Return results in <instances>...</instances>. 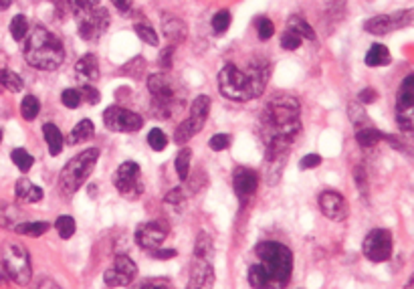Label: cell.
Instances as JSON below:
<instances>
[{
  "instance_id": "cell-1",
  "label": "cell",
  "mask_w": 414,
  "mask_h": 289,
  "mask_svg": "<svg viewBox=\"0 0 414 289\" xmlns=\"http://www.w3.org/2000/svg\"><path fill=\"white\" fill-rule=\"evenodd\" d=\"M271 77V65L263 57L251 59L247 69L227 63L218 73V89L231 101H251L263 96Z\"/></svg>"
},
{
  "instance_id": "cell-2",
  "label": "cell",
  "mask_w": 414,
  "mask_h": 289,
  "mask_svg": "<svg viewBox=\"0 0 414 289\" xmlns=\"http://www.w3.org/2000/svg\"><path fill=\"white\" fill-rule=\"evenodd\" d=\"M299 99L296 96L287 94H277L267 101L263 109V129H265V140L269 138H287L296 140L301 131V120H299Z\"/></svg>"
},
{
  "instance_id": "cell-3",
  "label": "cell",
  "mask_w": 414,
  "mask_h": 289,
  "mask_svg": "<svg viewBox=\"0 0 414 289\" xmlns=\"http://www.w3.org/2000/svg\"><path fill=\"white\" fill-rule=\"evenodd\" d=\"M23 53H25V61L39 71H57L65 61L63 43L53 32L47 31L41 25H37L32 31H29Z\"/></svg>"
},
{
  "instance_id": "cell-4",
  "label": "cell",
  "mask_w": 414,
  "mask_h": 289,
  "mask_svg": "<svg viewBox=\"0 0 414 289\" xmlns=\"http://www.w3.org/2000/svg\"><path fill=\"white\" fill-rule=\"evenodd\" d=\"M255 255L263 265L273 288H285L293 273V253L277 241H261L255 247Z\"/></svg>"
},
{
  "instance_id": "cell-5",
  "label": "cell",
  "mask_w": 414,
  "mask_h": 289,
  "mask_svg": "<svg viewBox=\"0 0 414 289\" xmlns=\"http://www.w3.org/2000/svg\"><path fill=\"white\" fill-rule=\"evenodd\" d=\"M99 160V148H87L83 152H79L77 156H73L71 160L63 166L59 174V189L61 193L71 196L75 194L91 176V172L95 170V164Z\"/></svg>"
},
{
  "instance_id": "cell-6",
  "label": "cell",
  "mask_w": 414,
  "mask_h": 289,
  "mask_svg": "<svg viewBox=\"0 0 414 289\" xmlns=\"http://www.w3.org/2000/svg\"><path fill=\"white\" fill-rule=\"evenodd\" d=\"M148 92L152 96V114L158 120H170L178 101L174 81L166 73H152L148 77Z\"/></svg>"
},
{
  "instance_id": "cell-7",
  "label": "cell",
  "mask_w": 414,
  "mask_h": 289,
  "mask_svg": "<svg viewBox=\"0 0 414 289\" xmlns=\"http://www.w3.org/2000/svg\"><path fill=\"white\" fill-rule=\"evenodd\" d=\"M2 269L6 271V275L19 283V286H27L32 279V265H30L29 251L14 241H4L2 243Z\"/></svg>"
},
{
  "instance_id": "cell-8",
  "label": "cell",
  "mask_w": 414,
  "mask_h": 289,
  "mask_svg": "<svg viewBox=\"0 0 414 289\" xmlns=\"http://www.w3.org/2000/svg\"><path fill=\"white\" fill-rule=\"evenodd\" d=\"M114 186L118 189V193L130 200L140 198L144 193V180H142V168L138 162H123L119 164V168L114 172Z\"/></svg>"
},
{
  "instance_id": "cell-9",
  "label": "cell",
  "mask_w": 414,
  "mask_h": 289,
  "mask_svg": "<svg viewBox=\"0 0 414 289\" xmlns=\"http://www.w3.org/2000/svg\"><path fill=\"white\" fill-rule=\"evenodd\" d=\"M396 124L402 131L414 133V73L400 81L396 94Z\"/></svg>"
},
{
  "instance_id": "cell-10",
  "label": "cell",
  "mask_w": 414,
  "mask_h": 289,
  "mask_svg": "<svg viewBox=\"0 0 414 289\" xmlns=\"http://www.w3.org/2000/svg\"><path fill=\"white\" fill-rule=\"evenodd\" d=\"M392 251H394V239L388 228H372L362 243L364 257L372 263H384L392 257Z\"/></svg>"
},
{
  "instance_id": "cell-11",
  "label": "cell",
  "mask_w": 414,
  "mask_h": 289,
  "mask_svg": "<svg viewBox=\"0 0 414 289\" xmlns=\"http://www.w3.org/2000/svg\"><path fill=\"white\" fill-rule=\"evenodd\" d=\"M413 23L414 8H406V10H396V12H390V14H378V17L368 19L364 23V31L376 34V36H382L388 32L400 31V29H404Z\"/></svg>"
},
{
  "instance_id": "cell-12",
  "label": "cell",
  "mask_w": 414,
  "mask_h": 289,
  "mask_svg": "<svg viewBox=\"0 0 414 289\" xmlns=\"http://www.w3.org/2000/svg\"><path fill=\"white\" fill-rule=\"evenodd\" d=\"M103 124L116 133H136L144 128V118L121 105H110L103 111Z\"/></svg>"
},
{
  "instance_id": "cell-13",
  "label": "cell",
  "mask_w": 414,
  "mask_h": 289,
  "mask_svg": "<svg viewBox=\"0 0 414 289\" xmlns=\"http://www.w3.org/2000/svg\"><path fill=\"white\" fill-rule=\"evenodd\" d=\"M110 27V12L103 6H97L93 10L85 12L83 17L77 19V29L79 36L87 43H93L97 39H101Z\"/></svg>"
},
{
  "instance_id": "cell-14",
  "label": "cell",
  "mask_w": 414,
  "mask_h": 289,
  "mask_svg": "<svg viewBox=\"0 0 414 289\" xmlns=\"http://www.w3.org/2000/svg\"><path fill=\"white\" fill-rule=\"evenodd\" d=\"M320 202V208L322 213L326 215L327 219L331 221H346L348 215H350V206H348V200L344 198V194H340L338 191H324L318 198Z\"/></svg>"
},
{
  "instance_id": "cell-15",
  "label": "cell",
  "mask_w": 414,
  "mask_h": 289,
  "mask_svg": "<svg viewBox=\"0 0 414 289\" xmlns=\"http://www.w3.org/2000/svg\"><path fill=\"white\" fill-rule=\"evenodd\" d=\"M233 189L237 198L245 204L253 194L257 193L259 189V174L253 170V168H247V166H238L233 172Z\"/></svg>"
},
{
  "instance_id": "cell-16",
  "label": "cell",
  "mask_w": 414,
  "mask_h": 289,
  "mask_svg": "<svg viewBox=\"0 0 414 289\" xmlns=\"http://www.w3.org/2000/svg\"><path fill=\"white\" fill-rule=\"evenodd\" d=\"M168 237V226L158 223V221H152V223H142V225L136 228V243L144 249H156L160 247Z\"/></svg>"
},
{
  "instance_id": "cell-17",
  "label": "cell",
  "mask_w": 414,
  "mask_h": 289,
  "mask_svg": "<svg viewBox=\"0 0 414 289\" xmlns=\"http://www.w3.org/2000/svg\"><path fill=\"white\" fill-rule=\"evenodd\" d=\"M214 286V267L212 261L203 257H194L190 261V279L188 288H212Z\"/></svg>"
},
{
  "instance_id": "cell-18",
  "label": "cell",
  "mask_w": 414,
  "mask_h": 289,
  "mask_svg": "<svg viewBox=\"0 0 414 289\" xmlns=\"http://www.w3.org/2000/svg\"><path fill=\"white\" fill-rule=\"evenodd\" d=\"M75 75H77V79H79V83L81 85H93L95 81H99V75H101V71H99V61H97V57L93 55V53H87V55H83L77 65H75Z\"/></svg>"
},
{
  "instance_id": "cell-19",
  "label": "cell",
  "mask_w": 414,
  "mask_h": 289,
  "mask_svg": "<svg viewBox=\"0 0 414 289\" xmlns=\"http://www.w3.org/2000/svg\"><path fill=\"white\" fill-rule=\"evenodd\" d=\"M210 103L212 101H210L208 96H198L192 101V105H190L188 122L192 124V128L196 129V131H200V129L205 128V124H207L208 114H210Z\"/></svg>"
},
{
  "instance_id": "cell-20",
  "label": "cell",
  "mask_w": 414,
  "mask_h": 289,
  "mask_svg": "<svg viewBox=\"0 0 414 289\" xmlns=\"http://www.w3.org/2000/svg\"><path fill=\"white\" fill-rule=\"evenodd\" d=\"M162 32H164L168 45L178 47L180 43L186 41L188 29H186V25H184L178 17H166V19L162 21Z\"/></svg>"
},
{
  "instance_id": "cell-21",
  "label": "cell",
  "mask_w": 414,
  "mask_h": 289,
  "mask_svg": "<svg viewBox=\"0 0 414 289\" xmlns=\"http://www.w3.org/2000/svg\"><path fill=\"white\" fill-rule=\"evenodd\" d=\"M14 194H17V198H19L21 202L37 204V202L43 200L45 191H43L41 186L32 184L29 178H21V180H17V184H14Z\"/></svg>"
},
{
  "instance_id": "cell-22",
  "label": "cell",
  "mask_w": 414,
  "mask_h": 289,
  "mask_svg": "<svg viewBox=\"0 0 414 289\" xmlns=\"http://www.w3.org/2000/svg\"><path fill=\"white\" fill-rule=\"evenodd\" d=\"M384 136L386 133H382L372 122L362 124V126L355 128V142H358L362 148H374V146H378V144L384 140Z\"/></svg>"
},
{
  "instance_id": "cell-23",
  "label": "cell",
  "mask_w": 414,
  "mask_h": 289,
  "mask_svg": "<svg viewBox=\"0 0 414 289\" xmlns=\"http://www.w3.org/2000/svg\"><path fill=\"white\" fill-rule=\"evenodd\" d=\"M43 136H45V142L49 146V154L51 156H59L61 152H63V146H65V138H63L61 129L55 124L47 122L43 126Z\"/></svg>"
},
{
  "instance_id": "cell-24",
  "label": "cell",
  "mask_w": 414,
  "mask_h": 289,
  "mask_svg": "<svg viewBox=\"0 0 414 289\" xmlns=\"http://www.w3.org/2000/svg\"><path fill=\"white\" fill-rule=\"evenodd\" d=\"M93 136H95V126H93V122H91V120H81L75 128L71 129L67 142H69L71 146H75V144H85L89 140H93Z\"/></svg>"
},
{
  "instance_id": "cell-25",
  "label": "cell",
  "mask_w": 414,
  "mask_h": 289,
  "mask_svg": "<svg viewBox=\"0 0 414 289\" xmlns=\"http://www.w3.org/2000/svg\"><path fill=\"white\" fill-rule=\"evenodd\" d=\"M364 61H366L368 67H386V65H390V61H392V55H390V51H388L386 45L376 43V45H372L368 49Z\"/></svg>"
},
{
  "instance_id": "cell-26",
  "label": "cell",
  "mask_w": 414,
  "mask_h": 289,
  "mask_svg": "<svg viewBox=\"0 0 414 289\" xmlns=\"http://www.w3.org/2000/svg\"><path fill=\"white\" fill-rule=\"evenodd\" d=\"M19 235H25V237H32V239H37V237H41V235H45L51 225L47 223V221H25V223H17V225L12 226Z\"/></svg>"
},
{
  "instance_id": "cell-27",
  "label": "cell",
  "mask_w": 414,
  "mask_h": 289,
  "mask_svg": "<svg viewBox=\"0 0 414 289\" xmlns=\"http://www.w3.org/2000/svg\"><path fill=\"white\" fill-rule=\"evenodd\" d=\"M0 85L10 94H21L25 89V81L10 69H0Z\"/></svg>"
},
{
  "instance_id": "cell-28",
  "label": "cell",
  "mask_w": 414,
  "mask_h": 289,
  "mask_svg": "<svg viewBox=\"0 0 414 289\" xmlns=\"http://www.w3.org/2000/svg\"><path fill=\"white\" fill-rule=\"evenodd\" d=\"M287 29H291V31H296L301 39H305V41H315L318 39V34L315 31L311 29V25L303 19V17H299V14H293V17H289V21H287Z\"/></svg>"
},
{
  "instance_id": "cell-29",
  "label": "cell",
  "mask_w": 414,
  "mask_h": 289,
  "mask_svg": "<svg viewBox=\"0 0 414 289\" xmlns=\"http://www.w3.org/2000/svg\"><path fill=\"white\" fill-rule=\"evenodd\" d=\"M249 283H251V288H273V281L267 275V271L263 269L261 263H255V265L249 267Z\"/></svg>"
},
{
  "instance_id": "cell-30",
  "label": "cell",
  "mask_w": 414,
  "mask_h": 289,
  "mask_svg": "<svg viewBox=\"0 0 414 289\" xmlns=\"http://www.w3.org/2000/svg\"><path fill=\"white\" fill-rule=\"evenodd\" d=\"M103 281H105V286H110V288H127V286L134 283V279H132L130 275H125L123 271H119L118 267H114V265L105 271Z\"/></svg>"
},
{
  "instance_id": "cell-31",
  "label": "cell",
  "mask_w": 414,
  "mask_h": 289,
  "mask_svg": "<svg viewBox=\"0 0 414 289\" xmlns=\"http://www.w3.org/2000/svg\"><path fill=\"white\" fill-rule=\"evenodd\" d=\"M194 257H203L212 261L214 257V243L207 233H198L196 243H194Z\"/></svg>"
},
{
  "instance_id": "cell-32",
  "label": "cell",
  "mask_w": 414,
  "mask_h": 289,
  "mask_svg": "<svg viewBox=\"0 0 414 289\" xmlns=\"http://www.w3.org/2000/svg\"><path fill=\"white\" fill-rule=\"evenodd\" d=\"M190 162H192V150L190 148H182L176 154V160H174V168H176V174L180 180H186L190 176Z\"/></svg>"
},
{
  "instance_id": "cell-33",
  "label": "cell",
  "mask_w": 414,
  "mask_h": 289,
  "mask_svg": "<svg viewBox=\"0 0 414 289\" xmlns=\"http://www.w3.org/2000/svg\"><path fill=\"white\" fill-rule=\"evenodd\" d=\"M8 29H10V34H12V39H14L17 43L25 41L27 34H29V21H27V17H25V14H17V17H12Z\"/></svg>"
},
{
  "instance_id": "cell-34",
  "label": "cell",
  "mask_w": 414,
  "mask_h": 289,
  "mask_svg": "<svg viewBox=\"0 0 414 289\" xmlns=\"http://www.w3.org/2000/svg\"><path fill=\"white\" fill-rule=\"evenodd\" d=\"M39 111H41V101H39L37 97L34 96L23 97V101H21V116H23L27 122L37 120Z\"/></svg>"
},
{
  "instance_id": "cell-35",
  "label": "cell",
  "mask_w": 414,
  "mask_h": 289,
  "mask_svg": "<svg viewBox=\"0 0 414 289\" xmlns=\"http://www.w3.org/2000/svg\"><path fill=\"white\" fill-rule=\"evenodd\" d=\"M55 231L59 233L61 239H71L75 235V231H77V223H75L73 217L61 215V217H57V221H55Z\"/></svg>"
},
{
  "instance_id": "cell-36",
  "label": "cell",
  "mask_w": 414,
  "mask_h": 289,
  "mask_svg": "<svg viewBox=\"0 0 414 289\" xmlns=\"http://www.w3.org/2000/svg\"><path fill=\"white\" fill-rule=\"evenodd\" d=\"M10 160L14 162V166H17L21 172H29L30 168H32V164H34V158L30 156L25 148H14V150L10 152Z\"/></svg>"
},
{
  "instance_id": "cell-37",
  "label": "cell",
  "mask_w": 414,
  "mask_h": 289,
  "mask_svg": "<svg viewBox=\"0 0 414 289\" xmlns=\"http://www.w3.org/2000/svg\"><path fill=\"white\" fill-rule=\"evenodd\" d=\"M196 133H198V131L192 128V124H190L188 120H184V122L174 129V142H176L178 146H184V144H188Z\"/></svg>"
},
{
  "instance_id": "cell-38",
  "label": "cell",
  "mask_w": 414,
  "mask_h": 289,
  "mask_svg": "<svg viewBox=\"0 0 414 289\" xmlns=\"http://www.w3.org/2000/svg\"><path fill=\"white\" fill-rule=\"evenodd\" d=\"M67 4H69L71 12L79 19V17H83L89 10L97 8L101 4V0H67Z\"/></svg>"
},
{
  "instance_id": "cell-39",
  "label": "cell",
  "mask_w": 414,
  "mask_h": 289,
  "mask_svg": "<svg viewBox=\"0 0 414 289\" xmlns=\"http://www.w3.org/2000/svg\"><path fill=\"white\" fill-rule=\"evenodd\" d=\"M134 32L146 43V45H152V47H158L160 39H158V32L154 31L149 25H144V23H136L134 25Z\"/></svg>"
},
{
  "instance_id": "cell-40",
  "label": "cell",
  "mask_w": 414,
  "mask_h": 289,
  "mask_svg": "<svg viewBox=\"0 0 414 289\" xmlns=\"http://www.w3.org/2000/svg\"><path fill=\"white\" fill-rule=\"evenodd\" d=\"M210 25H212L214 34H225L227 29L231 27V12H229V10H218V12L212 17Z\"/></svg>"
},
{
  "instance_id": "cell-41",
  "label": "cell",
  "mask_w": 414,
  "mask_h": 289,
  "mask_svg": "<svg viewBox=\"0 0 414 289\" xmlns=\"http://www.w3.org/2000/svg\"><path fill=\"white\" fill-rule=\"evenodd\" d=\"M148 146L154 150V152H162V150L168 146V138H166V133H164L160 128L149 129Z\"/></svg>"
},
{
  "instance_id": "cell-42",
  "label": "cell",
  "mask_w": 414,
  "mask_h": 289,
  "mask_svg": "<svg viewBox=\"0 0 414 289\" xmlns=\"http://www.w3.org/2000/svg\"><path fill=\"white\" fill-rule=\"evenodd\" d=\"M61 103L69 109H77L81 103H83V97H81V92L75 89V87H69L61 94Z\"/></svg>"
},
{
  "instance_id": "cell-43",
  "label": "cell",
  "mask_w": 414,
  "mask_h": 289,
  "mask_svg": "<svg viewBox=\"0 0 414 289\" xmlns=\"http://www.w3.org/2000/svg\"><path fill=\"white\" fill-rule=\"evenodd\" d=\"M114 267H118L119 271H123L132 279L138 277V265L134 263V259H130L127 255H118V257L114 259Z\"/></svg>"
},
{
  "instance_id": "cell-44",
  "label": "cell",
  "mask_w": 414,
  "mask_h": 289,
  "mask_svg": "<svg viewBox=\"0 0 414 289\" xmlns=\"http://www.w3.org/2000/svg\"><path fill=\"white\" fill-rule=\"evenodd\" d=\"M255 29H257V36H259L261 41H269V39L275 34V25H273V21L267 19V17H259V19L255 21Z\"/></svg>"
},
{
  "instance_id": "cell-45",
  "label": "cell",
  "mask_w": 414,
  "mask_h": 289,
  "mask_svg": "<svg viewBox=\"0 0 414 289\" xmlns=\"http://www.w3.org/2000/svg\"><path fill=\"white\" fill-rule=\"evenodd\" d=\"M146 71V61L142 59V57H136L134 61H130V63H125V67L119 71L121 75H130V77H142V73Z\"/></svg>"
},
{
  "instance_id": "cell-46",
  "label": "cell",
  "mask_w": 414,
  "mask_h": 289,
  "mask_svg": "<svg viewBox=\"0 0 414 289\" xmlns=\"http://www.w3.org/2000/svg\"><path fill=\"white\" fill-rule=\"evenodd\" d=\"M301 43H303V39L296 31H291V29H287V31L281 34V47L285 51H297L301 47Z\"/></svg>"
},
{
  "instance_id": "cell-47",
  "label": "cell",
  "mask_w": 414,
  "mask_h": 289,
  "mask_svg": "<svg viewBox=\"0 0 414 289\" xmlns=\"http://www.w3.org/2000/svg\"><path fill=\"white\" fill-rule=\"evenodd\" d=\"M231 142H233V138H231L229 133H214V136L208 140V148H210L212 152H222V150H227V148L231 146Z\"/></svg>"
},
{
  "instance_id": "cell-48",
  "label": "cell",
  "mask_w": 414,
  "mask_h": 289,
  "mask_svg": "<svg viewBox=\"0 0 414 289\" xmlns=\"http://www.w3.org/2000/svg\"><path fill=\"white\" fill-rule=\"evenodd\" d=\"M184 193H182V189H172L170 193L166 194V198H164V204H168V206H172V208H176L178 213H182V208H184Z\"/></svg>"
},
{
  "instance_id": "cell-49",
  "label": "cell",
  "mask_w": 414,
  "mask_h": 289,
  "mask_svg": "<svg viewBox=\"0 0 414 289\" xmlns=\"http://www.w3.org/2000/svg\"><path fill=\"white\" fill-rule=\"evenodd\" d=\"M354 182L358 191L368 198V176H366V170L362 166H355L354 168Z\"/></svg>"
},
{
  "instance_id": "cell-50",
  "label": "cell",
  "mask_w": 414,
  "mask_h": 289,
  "mask_svg": "<svg viewBox=\"0 0 414 289\" xmlns=\"http://www.w3.org/2000/svg\"><path fill=\"white\" fill-rule=\"evenodd\" d=\"M79 92H81L83 101L89 103V105H97V103H99V99H101L99 92H97V87H93V85H89V83L81 85V87H79Z\"/></svg>"
},
{
  "instance_id": "cell-51",
  "label": "cell",
  "mask_w": 414,
  "mask_h": 289,
  "mask_svg": "<svg viewBox=\"0 0 414 289\" xmlns=\"http://www.w3.org/2000/svg\"><path fill=\"white\" fill-rule=\"evenodd\" d=\"M174 51H176V47L174 45H168V47H164L162 51H160V55H158V65L162 67V69H170L172 67V57H174Z\"/></svg>"
},
{
  "instance_id": "cell-52",
  "label": "cell",
  "mask_w": 414,
  "mask_h": 289,
  "mask_svg": "<svg viewBox=\"0 0 414 289\" xmlns=\"http://www.w3.org/2000/svg\"><path fill=\"white\" fill-rule=\"evenodd\" d=\"M322 156L320 154H307V156H303L301 160H299V168L301 170H311V168H318V166H322Z\"/></svg>"
},
{
  "instance_id": "cell-53",
  "label": "cell",
  "mask_w": 414,
  "mask_h": 289,
  "mask_svg": "<svg viewBox=\"0 0 414 289\" xmlns=\"http://www.w3.org/2000/svg\"><path fill=\"white\" fill-rule=\"evenodd\" d=\"M148 253H149V257L158 259V261H168V259L176 257L178 255L174 249H164L162 245H160V247H156V249H149Z\"/></svg>"
},
{
  "instance_id": "cell-54",
  "label": "cell",
  "mask_w": 414,
  "mask_h": 289,
  "mask_svg": "<svg viewBox=\"0 0 414 289\" xmlns=\"http://www.w3.org/2000/svg\"><path fill=\"white\" fill-rule=\"evenodd\" d=\"M358 101H360V103H366V105L376 103V101H378V92L372 89V87H366V89H362V92L358 94Z\"/></svg>"
},
{
  "instance_id": "cell-55",
  "label": "cell",
  "mask_w": 414,
  "mask_h": 289,
  "mask_svg": "<svg viewBox=\"0 0 414 289\" xmlns=\"http://www.w3.org/2000/svg\"><path fill=\"white\" fill-rule=\"evenodd\" d=\"M186 180H190V191H192V193H196V189H198V191L203 189V186H200V182H203V184H207V174L196 170V172L192 174V178L188 176Z\"/></svg>"
},
{
  "instance_id": "cell-56",
  "label": "cell",
  "mask_w": 414,
  "mask_h": 289,
  "mask_svg": "<svg viewBox=\"0 0 414 289\" xmlns=\"http://www.w3.org/2000/svg\"><path fill=\"white\" fill-rule=\"evenodd\" d=\"M138 288H172L170 279H144L138 283Z\"/></svg>"
},
{
  "instance_id": "cell-57",
  "label": "cell",
  "mask_w": 414,
  "mask_h": 289,
  "mask_svg": "<svg viewBox=\"0 0 414 289\" xmlns=\"http://www.w3.org/2000/svg\"><path fill=\"white\" fill-rule=\"evenodd\" d=\"M114 2V6L118 8L119 12H130L132 10V4H134V0H112Z\"/></svg>"
},
{
  "instance_id": "cell-58",
  "label": "cell",
  "mask_w": 414,
  "mask_h": 289,
  "mask_svg": "<svg viewBox=\"0 0 414 289\" xmlns=\"http://www.w3.org/2000/svg\"><path fill=\"white\" fill-rule=\"evenodd\" d=\"M14 0H0V10H8Z\"/></svg>"
},
{
  "instance_id": "cell-59",
  "label": "cell",
  "mask_w": 414,
  "mask_h": 289,
  "mask_svg": "<svg viewBox=\"0 0 414 289\" xmlns=\"http://www.w3.org/2000/svg\"><path fill=\"white\" fill-rule=\"evenodd\" d=\"M406 288H414V275L408 279V283H406Z\"/></svg>"
},
{
  "instance_id": "cell-60",
  "label": "cell",
  "mask_w": 414,
  "mask_h": 289,
  "mask_svg": "<svg viewBox=\"0 0 414 289\" xmlns=\"http://www.w3.org/2000/svg\"><path fill=\"white\" fill-rule=\"evenodd\" d=\"M0 142H2V129H0Z\"/></svg>"
}]
</instances>
